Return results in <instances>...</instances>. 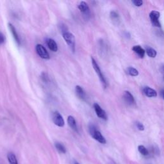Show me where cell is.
Instances as JSON below:
<instances>
[{
	"mask_svg": "<svg viewBox=\"0 0 164 164\" xmlns=\"http://www.w3.org/2000/svg\"><path fill=\"white\" fill-rule=\"evenodd\" d=\"M88 130H89V133L90 134H91V137L93 138H94L96 141L103 144L106 143V141L105 138L103 136V135L101 134V133L100 132V131L97 129L95 125H89Z\"/></svg>",
	"mask_w": 164,
	"mask_h": 164,
	"instance_id": "cell-1",
	"label": "cell"
},
{
	"mask_svg": "<svg viewBox=\"0 0 164 164\" xmlns=\"http://www.w3.org/2000/svg\"><path fill=\"white\" fill-rule=\"evenodd\" d=\"M63 37L65 40V42L68 44L69 47L71 48V51L74 53L75 51V37L74 36L73 34H72L71 33L65 31L62 33Z\"/></svg>",
	"mask_w": 164,
	"mask_h": 164,
	"instance_id": "cell-2",
	"label": "cell"
},
{
	"mask_svg": "<svg viewBox=\"0 0 164 164\" xmlns=\"http://www.w3.org/2000/svg\"><path fill=\"white\" fill-rule=\"evenodd\" d=\"M91 61H92V66H93L94 69L96 72L98 76H99V78H100V80L101 81V83H102L104 88H106V86H107V83H106V79H105L103 72H101V69L100 68L99 65L97 64V63L96 61V60L94 58H92V57L91 58Z\"/></svg>",
	"mask_w": 164,
	"mask_h": 164,
	"instance_id": "cell-3",
	"label": "cell"
},
{
	"mask_svg": "<svg viewBox=\"0 0 164 164\" xmlns=\"http://www.w3.org/2000/svg\"><path fill=\"white\" fill-rule=\"evenodd\" d=\"M160 14L158 11L153 10L150 14V18L151 21V23L154 27H161V24L160 23L159 18H160Z\"/></svg>",
	"mask_w": 164,
	"mask_h": 164,
	"instance_id": "cell-4",
	"label": "cell"
},
{
	"mask_svg": "<svg viewBox=\"0 0 164 164\" xmlns=\"http://www.w3.org/2000/svg\"><path fill=\"white\" fill-rule=\"evenodd\" d=\"M36 52L38 54V55L43 59H50V54L48 53L47 50H46V48L41 44H37L36 46Z\"/></svg>",
	"mask_w": 164,
	"mask_h": 164,
	"instance_id": "cell-5",
	"label": "cell"
},
{
	"mask_svg": "<svg viewBox=\"0 0 164 164\" xmlns=\"http://www.w3.org/2000/svg\"><path fill=\"white\" fill-rule=\"evenodd\" d=\"M53 121L54 124L59 127H63L65 125L64 120L60 113L58 111H55L53 113Z\"/></svg>",
	"mask_w": 164,
	"mask_h": 164,
	"instance_id": "cell-6",
	"label": "cell"
},
{
	"mask_svg": "<svg viewBox=\"0 0 164 164\" xmlns=\"http://www.w3.org/2000/svg\"><path fill=\"white\" fill-rule=\"evenodd\" d=\"M94 109L96 115L98 117L103 120H105V121L107 120V116H106L105 111L101 108V106L99 105H98L97 103H94Z\"/></svg>",
	"mask_w": 164,
	"mask_h": 164,
	"instance_id": "cell-7",
	"label": "cell"
},
{
	"mask_svg": "<svg viewBox=\"0 0 164 164\" xmlns=\"http://www.w3.org/2000/svg\"><path fill=\"white\" fill-rule=\"evenodd\" d=\"M78 9L80 10V12L84 15V16H86V17L90 16V9L86 2H80L78 6Z\"/></svg>",
	"mask_w": 164,
	"mask_h": 164,
	"instance_id": "cell-8",
	"label": "cell"
},
{
	"mask_svg": "<svg viewBox=\"0 0 164 164\" xmlns=\"http://www.w3.org/2000/svg\"><path fill=\"white\" fill-rule=\"evenodd\" d=\"M123 98H124V100L126 101V103H127L129 105H133L135 103V100L133 96L129 91L125 92L124 96H123Z\"/></svg>",
	"mask_w": 164,
	"mask_h": 164,
	"instance_id": "cell-9",
	"label": "cell"
},
{
	"mask_svg": "<svg viewBox=\"0 0 164 164\" xmlns=\"http://www.w3.org/2000/svg\"><path fill=\"white\" fill-rule=\"evenodd\" d=\"M143 92L147 97H154L157 96V91L149 87H144L143 88Z\"/></svg>",
	"mask_w": 164,
	"mask_h": 164,
	"instance_id": "cell-10",
	"label": "cell"
},
{
	"mask_svg": "<svg viewBox=\"0 0 164 164\" xmlns=\"http://www.w3.org/2000/svg\"><path fill=\"white\" fill-rule=\"evenodd\" d=\"M9 29L12 33V34L15 40V42L17 43V44L18 45H20L21 44V41H20V39H19V37L18 34V32L17 31H16L15 27H14L13 24H12L11 23H9Z\"/></svg>",
	"mask_w": 164,
	"mask_h": 164,
	"instance_id": "cell-11",
	"label": "cell"
},
{
	"mask_svg": "<svg viewBox=\"0 0 164 164\" xmlns=\"http://www.w3.org/2000/svg\"><path fill=\"white\" fill-rule=\"evenodd\" d=\"M47 44L51 51L53 52H56L58 51V46L53 39H48L47 40Z\"/></svg>",
	"mask_w": 164,
	"mask_h": 164,
	"instance_id": "cell-12",
	"label": "cell"
},
{
	"mask_svg": "<svg viewBox=\"0 0 164 164\" xmlns=\"http://www.w3.org/2000/svg\"><path fill=\"white\" fill-rule=\"evenodd\" d=\"M132 50L141 58H144L145 56V50L141 46H135L132 47Z\"/></svg>",
	"mask_w": 164,
	"mask_h": 164,
	"instance_id": "cell-13",
	"label": "cell"
},
{
	"mask_svg": "<svg viewBox=\"0 0 164 164\" xmlns=\"http://www.w3.org/2000/svg\"><path fill=\"white\" fill-rule=\"evenodd\" d=\"M68 122L69 126H70V128L71 129H72L74 131H75V132H78V128H77V125H76V122L75 119L74 118V117H72V116H68Z\"/></svg>",
	"mask_w": 164,
	"mask_h": 164,
	"instance_id": "cell-14",
	"label": "cell"
},
{
	"mask_svg": "<svg viewBox=\"0 0 164 164\" xmlns=\"http://www.w3.org/2000/svg\"><path fill=\"white\" fill-rule=\"evenodd\" d=\"M75 91H76V95L79 97V98H80L81 100H84L85 99L86 95H85V92L84 91V90L83 89V88L79 85H77L76 86Z\"/></svg>",
	"mask_w": 164,
	"mask_h": 164,
	"instance_id": "cell-15",
	"label": "cell"
},
{
	"mask_svg": "<svg viewBox=\"0 0 164 164\" xmlns=\"http://www.w3.org/2000/svg\"><path fill=\"white\" fill-rule=\"evenodd\" d=\"M7 159L10 164H18V162L14 153L10 152L7 154Z\"/></svg>",
	"mask_w": 164,
	"mask_h": 164,
	"instance_id": "cell-16",
	"label": "cell"
},
{
	"mask_svg": "<svg viewBox=\"0 0 164 164\" xmlns=\"http://www.w3.org/2000/svg\"><path fill=\"white\" fill-rule=\"evenodd\" d=\"M145 52H146L147 55H148L150 57H151V58H154V57L157 56V54L156 50L150 46L146 47Z\"/></svg>",
	"mask_w": 164,
	"mask_h": 164,
	"instance_id": "cell-17",
	"label": "cell"
},
{
	"mask_svg": "<svg viewBox=\"0 0 164 164\" xmlns=\"http://www.w3.org/2000/svg\"><path fill=\"white\" fill-rule=\"evenodd\" d=\"M55 146L56 147V149L61 153L65 154L67 151L66 149H65V146L62 144H61L60 142H55Z\"/></svg>",
	"mask_w": 164,
	"mask_h": 164,
	"instance_id": "cell-18",
	"label": "cell"
},
{
	"mask_svg": "<svg viewBox=\"0 0 164 164\" xmlns=\"http://www.w3.org/2000/svg\"><path fill=\"white\" fill-rule=\"evenodd\" d=\"M138 150L142 155L143 156H147L149 154V151L145 146L143 145H139L138 146Z\"/></svg>",
	"mask_w": 164,
	"mask_h": 164,
	"instance_id": "cell-19",
	"label": "cell"
},
{
	"mask_svg": "<svg viewBox=\"0 0 164 164\" xmlns=\"http://www.w3.org/2000/svg\"><path fill=\"white\" fill-rule=\"evenodd\" d=\"M127 73L132 76H137L138 75V71L132 67H129L127 69Z\"/></svg>",
	"mask_w": 164,
	"mask_h": 164,
	"instance_id": "cell-20",
	"label": "cell"
},
{
	"mask_svg": "<svg viewBox=\"0 0 164 164\" xmlns=\"http://www.w3.org/2000/svg\"><path fill=\"white\" fill-rule=\"evenodd\" d=\"M110 18L112 21L118 22L119 21V14L115 11H112L110 12Z\"/></svg>",
	"mask_w": 164,
	"mask_h": 164,
	"instance_id": "cell-21",
	"label": "cell"
},
{
	"mask_svg": "<svg viewBox=\"0 0 164 164\" xmlns=\"http://www.w3.org/2000/svg\"><path fill=\"white\" fill-rule=\"evenodd\" d=\"M135 125H136V126L138 130H140V131H144V126L143 125L142 123H141V122H138V121L136 122Z\"/></svg>",
	"mask_w": 164,
	"mask_h": 164,
	"instance_id": "cell-22",
	"label": "cell"
},
{
	"mask_svg": "<svg viewBox=\"0 0 164 164\" xmlns=\"http://www.w3.org/2000/svg\"><path fill=\"white\" fill-rule=\"evenodd\" d=\"M132 3L136 6H141L143 4V1H142V0H133V1H132Z\"/></svg>",
	"mask_w": 164,
	"mask_h": 164,
	"instance_id": "cell-23",
	"label": "cell"
},
{
	"mask_svg": "<svg viewBox=\"0 0 164 164\" xmlns=\"http://www.w3.org/2000/svg\"><path fill=\"white\" fill-rule=\"evenodd\" d=\"M5 37L4 35L2 32H0V44H3L5 43Z\"/></svg>",
	"mask_w": 164,
	"mask_h": 164,
	"instance_id": "cell-24",
	"label": "cell"
},
{
	"mask_svg": "<svg viewBox=\"0 0 164 164\" xmlns=\"http://www.w3.org/2000/svg\"><path fill=\"white\" fill-rule=\"evenodd\" d=\"M42 79L43 80V81H48V76H47V75L46 73H43V75H42Z\"/></svg>",
	"mask_w": 164,
	"mask_h": 164,
	"instance_id": "cell-25",
	"label": "cell"
},
{
	"mask_svg": "<svg viewBox=\"0 0 164 164\" xmlns=\"http://www.w3.org/2000/svg\"><path fill=\"white\" fill-rule=\"evenodd\" d=\"M160 94H161V96H162V97L163 98V90H162V91H161Z\"/></svg>",
	"mask_w": 164,
	"mask_h": 164,
	"instance_id": "cell-26",
	"label": "cell"
},
{
	"mask_svg": "<svg viewBox=\"0 0 164 164\" xmlns=\"http://www.w3.org/2000/svg\"><path fill=\"white\" fill-rule=\"evenodd\" d=\"M75 164H80V163H78L77 162H75Z\"/></svg>",
	"mask_w": 164,
	"mask_h": 164,
	"instance_id": "cell-27",
	"label": "cell"
}]
</instances>
